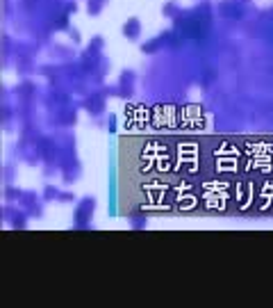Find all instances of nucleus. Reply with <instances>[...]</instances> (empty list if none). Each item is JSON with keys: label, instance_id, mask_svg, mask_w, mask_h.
Instances as JSON below:
<instances>
[{"label": "nucleus", "instance_id": "obj_1", "mask_svg": "<svg viewBox=\"0 0 273 308\" xmlns=\"http://www.w3.org/2000/svg\"><path fill=\"white\" fill-rule=\"evenodd\" d=\"M125 35H130V39H134L132 35H139V23H137V21H130L128 25H125Z\"/></svg>", "mask_w": 273, "mask_h": 308}]
</instances>
